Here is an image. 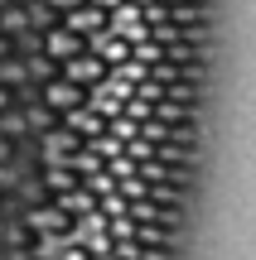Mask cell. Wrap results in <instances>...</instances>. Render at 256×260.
Segmentation results:
<instances>
[{
    "mask_svg": "<svg viewBox=\"0 0 256 260\" xmlns=\"http://www.w3.org/2000/svg\"><path fill=\"white\" fill-rule=\"evenodd\" d=\"M39 102L53 116H68V111H77V106H87V87L68 82V77L58 73V77H48V82H39Z\"/></svg>",
    "mask_w": 256,
    "mask_h": 260,
    "instance_id": "1",
    "label": "cell"
},
{
    "mask_svg": "<svg viewBox=\"0 0 256 260\" xmlns=\"http://www.w3.org/2000/svg\"><path fill=\"white\" fill-rule=\"evenodd\" d=\"M63 77H68V82H77V87H87V92H92V87H102L106 77H111V68H106L102 58L92 53V48H82L77 58H68V63H63Z\"/></svg>",
    "mask_w": 256,
    "mask_h": 260,
    "instance_id": "2",
    "label": "cell"
},
{
    "mask_svg": "<svg viewBox=\"0 0 256 260\" xmlns=\"http://www.w3.org/2000/svg\"><path fill=\"white\" fill-rule=\"evenodd\" d=\"M39 48H44V58H53V63H68V58H77V53L87 48V39L73 34L68 24H53V29L39 34Z\"/></svg>",
    "mask_w": 256,
    "mask_h": 260,
    "instance_id": "3",
    "label": "cell"
},
{
    "mask_svg": "<svg viewBox=\"0 0 256 260\" xmlns=\"http://www.w3.org/2000/svg\"><path fill=\"white\" fill-rule=\"evenodd\" d=\"M63 24L73 29V34H82V39H97V34H102L106 24H111V15H106L102 5H92V0H87V5L68 10V15H63Z\"/></svg>",
    "mask_w": 256,
    "mask_h": 260,
    "instance_id": "4",
    "label": "cell"
},
{
    "mask_svg": "<svg viewBox=\"0 0 256 260\" xmlns=\"http://www.w3.org/2000/svg\"><path fill=\"white\" fill-rule=\"evenodd\" d=\"M0 87H10V92H24V87H34V77H29V63L19 53L0 58Z\"/></svg>",
    "mask_w": 256,
    "mask_h": 260,
    "instance_id": "5",
    "label": "cell"
},
{
    "mask_svg": "<svg viewBox=\"0 0 256 260\" xmlns=\"http://www.w3.org/2000/svg\"><path fill=\"white\" fill-rule=\"evenodd\" d=\"M29 29H34V24H29V10L19 5V0L0 10V34H5V39H19V34H29Z\"/></svg>",
    "mask_w": 256,
    "mask_h": 260,
    "instance_id": "6",
    "label": "cell"
},
{
    "mask_svg": "<svg viewBox=\"0 0 256 260\" xmlns=\"http://www.w3.org/2000/svg\"><path fill=\"white\" fill-rule=\"evenodd\" d=\"M10 159H15V140L0 135V164H10Z\"/></svg>",
    "mask_w": 256,
    "mask_h": 260,
    "instance_id": "7",
    "label": "cell"
},
{
    "mask_svg": "<svg viewBox=\"0 0 256 260\" xmlns=\"http://www.w3.org/2000/svg\"><path fill=\"white\" fill-rule=\"evenodd\" d=\"M10 106H15V92H10V87H0V111H10Z\"/></svg>",
    "mask_w": 256,
    "mask_h": 260,
    "instance_id": "8",
    "label": "cell"
},
{
    "mask_svg": "<svg viewBox=\"0 0 256 260\" xmlns=\"http://www.w3.org/2000/svg\"><path fill=\"white\" fill-rule=\"evenodd\" d=\"M10 53H15V39H5V34H0V58H10Z\"/></svg>",
    "mask_w": 256,
    "mask_h": 260,
    "instance_id": "9",
    "label": "cell"
},
{
    "mask_svg": "<svg viewBox=\"0 0 256 260\" xmlns=\"http://www.w3.org/2000/svg\"><path fill=\"white\" fill-rule=\"evenodd\" d=\"M5 5H15V0H0V10H5Z\"/></svg>",
    "mask_w": 256,
    "mask_h": 260,
    "instance_id": "10",
    "label": "cell"
},
{
    "mask_svg": "<svg viewBox=\"0 0 256 260\" xmlns=\"http://www.w3.org/2000/svg\"><path fill=\"white\" fill-rule=\"evenodd\" d=\"M0 241H5V222H0Z\"/></svg>",
    "mask_w": 256,
    "mask_h": 260,
    "instance_id": "11",
    "label": "cell"
}]
</instances>
